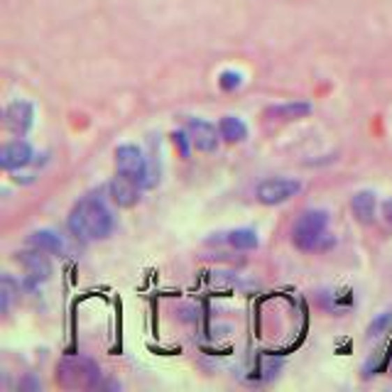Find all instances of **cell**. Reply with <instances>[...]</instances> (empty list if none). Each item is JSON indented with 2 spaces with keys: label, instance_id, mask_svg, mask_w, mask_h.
Masks as SVG:
<instances>
[{
  "label": "cell",
  "instance_id": "9",
  "mask_svg": "<svg viewBox=\"0 0 392 392\" xmlns=\"http://www.w3.org/2000/svg\"><path fill=\"white\" fill-rule=\"evenodd\" d=\"M140 184H135L133 179H128V176L123 174H116L111 179V184H108V196H111V202L116 204V206L121 209H130L137 204V199H140Z\"/></svg>",
  "mask_w": 392,
  "mask_h": 392
},
{
  "label": "cell",
  "instance_id": "15",
  "mask_svg": "<svg viewBox=\"0 0 392 392\" xmlns=\"http://www.w3.org/2000/svg\"><path fill=\"white\" fill-rule=\"evenodd\" d=\"M228 246L236 248V250H255L260 246V238L252 228H236L226 236Z\"/></svg>",
  "mask_w": 392,
  "mask_h": 392
},
{
  "label": "cell",
  "instance_id": "6",
  "mask_svg": "<svg viewBox=\"0 0 392 392\" xmlns=\"http://www.w3.org/2000/svg\"><path fill=\"white\" fill-rule=\"evenodd\" d=\"M186 133H189V140H191V145H194V150L216 152L221 133L216 130L213 123L204 121V118H189V121H186Z\"/></svg>",
  "mask_w": 392,
  "mask_h": 392
},
{
  "label": "cell",
  "instance_id": "13",
  "mask_svg": "<svg viewBox=\"0 0 392 392\" xmlns=\"http://www.w3.org/2000/svg\"><path fill=\"white\" fill-rule=\"evenodd\" d=\"M309 113H312V103L307 101H289L267 108V116L277 118V121H294V118H304Z\"/></svg>",
  "mask_w": 392,
  "mask_h": 392
},
{
  "label": "cell",
  "instance_id": "19",
  "mask_svg": "<svg viewBox=\"0 0 392 392\" xmlns=\"http://www.w3.org/2000/svg\"><path fill=\"white\" fill-rule=\"evenodd\" d=\"M392 324V314H380V317L375 319V322L370 324V329H368V336L370 338H377L382 336V333L387 331V326Z\"/></svg>",
  "mask_w": 392,
  "mask_h": 392
},
{
  "label": "cell",
  "instance_id": "5",
  "mask_svg": "<svg viewBox=\"0 0 392 392\" xmlns=\"http://www.w3.org/2000/svg\"><path fill=\"white\" fill-rule=\"evenodd\" d=\"M299 191H302V181L277 176V179L260 181L255 189V196H257V202L265 204V206H277V204L289 202L292 196H297Z\"/></svg>",
  "mask_w": 392,
  "mask_h": 392
},
{
  "label": "cell",
  "instance_id": "14",
  "mask_svg": "<svg viewBox=\"0 0 392 392\" xmlns=\"http://www.w3.org/2000/svg\"><path fill=\"white\" fill-rule=\"evenodd\" d=\"M30 246L40 248L45 252H52V255H61L64 252V241L54 231H35L30 236Z\"/></svg>",
  "mask_w": 392,
  "mask_h": 392
},
{
  "label": "cell",
  "instance_id": "2",
  "mask_svg": "<svg viewBox=\"0 0 392 392\" xmlns=\"http://www.w3.org/2000/svg\"><path fill=\"white\" fill-rule=\"evenodd\" d=\"M329 228V213L324 209H309L297 218L292 228V243L304 252L312 250H326L333 243V238L326 233Z\"/></svg>",
  "mask_w": 392,
  "mask_h": 392
},
{
  "label": "cell",
  "instance_id": "1",
  "mask_svg": "<svg viewBox=\"0 0 392 392\" xmlns=\"http://www.w3.org/2000/svg\"><path fill=\"white\" fill-rule=\"evenodd\" d=\"M69 231L71 236L81 241H103L113 233V213L98 196H86L71 209L69 213Z\"/></svg>",
  "mask_w": 392,
  "mask_h": 392
},
{
  "label": "cell",
  "instance_id": "7",
  "mask_svg": "<svg viewBox=\"0 0 392 392\" xmlns=\"http://www.w3.org/2000/svg\"><path fill=\"white\" fill-rule=\"evenodd\" d=\"M17 260H20L22 267H25L27 285H30V287H37V285H42V282L50 280L52 262H50V257H47L45 250H40V248H32V250L20 252V255H17Z\"/></svg>",
  "mask_w": 392,
  "mask_h": 392
},
{
  "label": "cell",
  "instance_id": "18",
  "mask_svg": "<svg viewBox=\"0 0 392 392\" xmlns=\"http://www.w3.org/2000/svg\"><path fill=\"white\" fill-rule=\"evenodd\" d=\"M172 142H174V147H176V150H179V155L184 157V160L191 155V147H194V145H191L189 133H186V130H176V133H172Z\"/></svg>",
  "mask_w": 392,
  "mask_h": 392
},
{
  "label": "cell",
  "instance_id": "22",
  "mask_svg": "<svg viewBox=\"0 0 392 392\" xmlns=\"http://www.w3.org/2000/svg\"><path fill=\"white\" fill-rule=\"evenodd\" d=\"M390 370H392V361H390Z\"/></svg>",
  "mask_w": 392,
  "mask_h": 392
},
{
  "label": "cell",
  "instance_id": "16",
  "mask_svg": "<svg viewBox=\"0 0 392 392\" xmlns=\"http://www.w3.org/2000/svg\"><path fill=\"white\" fill-rule=\"evenodd\" d=\"M15 292H20V285H15L13 277H3V285H0V294H3V314L10 312V304Z\"/></svg>",
  "mask_w": 392,
  "mask_h": 392
},
{
  "label": "cell",
  "instance_id": "8",
  "mask_svg": "<svg viewBox=\"0 0 392 392\" xmlns=\"http://www.w3.org/2000/svg\"><path fill=\"white\" fill-rule=\"evenodd\" d=\"M32 160H35V150H32V145L25 140L6 142L3 150H0V167L6 172L25 169L27 165H32Z\"/></svg>",
  "mask_w": 392,
  "mask_h": 392
},
{
  "label": "cell",
  "instance_id": "17",
  "mask_svg": "<svg viewBox=\"0 0 392 392\" xmlns=\"http://www.w3.org/2000/svg\"><path fill=\"white\" fill-rule=\"evenodd\" d=\"M243 84V74H238V71H221V76H218V86H221L223 91H236L238 86Z\"/></svg>",
  "mask_w": 392,
  "mask_h": 392
},
{
  "label": "cell",
  "instance_id": "12",
  "mask_svg": "<svg viewBox=\"0 0 392 392\" xmlns=\"http://www.w3.org/2000/svg\"><path fill=\"white\" fill-rule=\"evenodd\" d=\"M218 133L226 142L236 145V142H246L248 140V126L243 123V118L238 116H223L218 121Z\"/></svg>",
  "mask_w": 392,
  "mask_h": 392
},
{
  "label": "cell",
  "instance_id": "20",
  "mask_svg": "<svg viewBox=\"0 0 392 392\" xmlns=\"http://www.w3.org/2000/svg\"><path fill=\"white\" fill-rule=\"evenodd\" d=\"M42 387V382L37 380V377H32V375H27L25 380L20 382V390H40Z\"/></svg>",
  "mask_w": 392,
  "mask_h": 392
},
{
  "label": "cell",
  "instance_id": "3",
  "mask_svg": "<svg viewBox=\"0 0 392 392\" xmlns=\"http://www.w3.org/2000/svg\"><path fill=\"white\" fill-rule=\"evenodd\" d=\"M56 382L66 390H93L101 387V370L89 358H64L56 365Z\"/></svg>",
  "mask_w": 392,
  "mask_h": 392
},
{
  "label": "cell",
  "instance_id": "4",
  "mask_svg": "<svg viewBox=\"0 0 392 392\" xmlns=\"http://www.w3.org/2000/svg\"><path fill=\"white\" fill-rule=\"evenodd\" d=\"M116 172L128 179H133L135 184H140L142 189L155 186V176L150 172L145 155L137 145H121L116 150Z\"/></svg>",
  "mask_w": 392,
  "mask_h": 392
},
{
  "label": "cell",
  "instance_id": "10",
  "mask_svg": "<svg viewBox=\"0 0 392 392\" xmlns=\"http://www.w3.org/2000/svg\"><path fill=\"white\" fill-rule=\"evenodd\" d=\"M35 123V108L30 101H13L6 108V126L15 135H25Z\"/></svg>",
  "mask_w": 392,
  "mask_h": 392
},
{
  "label": "cell",
  "instance_id": "11",
  "mask_svg": "<svg viewBox=\"0 0 392 392\" xmlns=\"http://www.w3.org/2000/svg\"><path fill=\"white\" fill-rule=\"evenodd\" d=\"M375 209H377V199H375V194L368 189L358 191V194L351 199L353 216H356L361 223H365V226H370V223L375 221Z\"/></svg>",
  "mask_w": 392,
  "mask_h": 392
},
{
  "label": "cell",
  "instance_id": "21",
  "mask_svg": "<svg viewBox=\"0 0 392 392\" xmlns=\"http://www.w3.org/2000/svg\"><path fill=\"white\" fill-rule=\"evenodd\" d=\"M382 216H385L387 223H392V199H387V202L382 204Z\"/></svg>",
  "mask_w": 392,
  "mask_h": 392
}]
</instances>
